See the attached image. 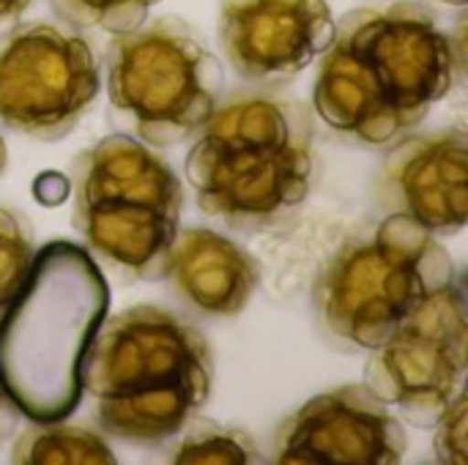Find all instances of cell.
I'll return each mask as SVG.
<instances>
[{
	"label": "cell",
	"mask_w": 468,
	"mask_h": 465,
	"mask_svg": "<svg viewBox=\"0 0 468 465\" xmlns=\"http://www.w3.org/2000/svg\"><path fill=\"white\" fill-rule=\"evenodd\" d=\"M452 38L420 3L348 11L335 22L313 104L337 134L389 145L420 126L458 77Z\"/></svg>",
	"instance_id": "1"
},
{
	"label": "cell",
	"mask_w": 468,
	"mask_h": 465,
	"mask_svg": "<svg viewBox=\"0 0 468 465\" xmlns=\"http://www.w3.org/2000/svg\"><path fill=\"white\" fill-rule=\"evenodd\" d=\"M82 392L104 433L132 444L178 436L208 403L214 354L208 340L173 312L137 304L96 329L82 367Z\"/></svg>",
	"instance_id": "2"
},
{
	"label": "cell",
	"mask_w": 468,
	"mask_h": 465,
	"mask_svg": "<svg viewBox=\"0 0 468 465\" xmlns=\"http://www.w3.org/2000/svg\"><path fill=\"white\" fill-rule=\"evenodd\" d=\"M110 307L96 260L71 241L38 255L0 315V386L30 422H63L82 397L80 367Z\"/></svg>",
	"instance_id": "3"
},
{
	"label": "cell",
	"mask_w": 468,
	"mask_h": 465,
	"mask_svg": "<svg viewBox=\"0 0 468 465\" xmlns=\"http://www.w3.org/2000/svg\"><path fill=\"white\" fill-rule=\"evenodd\" d=\"M313 137L302 101L247 93L217 104L186 156L200 211L241 230L291 217L310 195Z\"/></svg>",
	"instance_id": "4"
},
{
	"label": "cell",
	"mask_w": 468,
	"mask_h": 465,
	"mask_svg": "<svg viewBox=\"0 0 468 465\" xmlns=\"http://www.w3.org/2000/svg\"><path fill=\"white\" fill-rule=\"evenodd\" d=\"M184 208L173 167L129 134H107L74 162V227L88 249L134 280H165Z\"/></svg>",
	"instance_id": "5"
},
{
	"label": "cell",
	"mask_w": 468,
	"mask_h": 465,
	"mask_svg": "<svg viewBox=\"0 0 468 465\" xmlns=\"http://www.w3.org/2000/svg\"><path fill=\"white\" fill-rule=\"evenodd\" d=\"M452 280L455 263L433 233L389 214L356 230L329 258L313 285V304L329 337L370 351Z\"/></svg>",
	"instance_id": "6"
},
{
	"label": "cell",
	"mask_w": 468,
	"mask_h": 465,
	"mask_svg": "<svg viewBox=\"0 0 468 465\" xmlns=\"http://www.w3.org/2000/svg\"><path fill=\"white\" fill-rule=\"evenodd\" d=\"M222 66L178 16L115 33L107 47L110 115L140 143L170 148L206 126L219 104Z\"/></svg>",
	"instance_id": "7"
},
{
	"label": "cell",
	"mask_w": 468,
	"mask_h": 465,
	"mask_svg": "<svg viewBox=\"0 0 468 465\" xmlns=\"http://www.w3.org/2000/svg\"><path fill=\"white\" fill-rule=\"evenodd\" d=\"M370 351L365 386L411 425L433 428L466 378L468 321L461 280L422 299Z\"/></svg>",
	"instance_id": "8"
},
{
	"label": "cell",
	"mask_w": 468,
	"mask_h": 465,
	"mask_svg": "<svg viewBox=\"0 0 468 465\" xmlns=\"http://www.w3.org/2000/svg\"><path fill=\"white\" fill-rule=\"evenodd\" d=\"M101 88L82 36L60 25L16 27L0 44V123L33 140L66 137Z\"/></svg>",
	"instance_id": "9"
},
{
	"label": "cell",
	"mask_w": 468,
	"mask_h": 465,
	"mask_svg": "<svg viewBox=\"0 0 468 465\" xmlns=\"http://www.w3.org/2000/svg\"><path fill=\"white\" fill-rule=\"evenodd\" d=\"M406 430L365 384L307 400L274 433L271 460L282 465H392L406 455Z\"/></svg>",
	"instance_id": "10"
},
{
	"label": "cell",
	"mask_w": 468,
	"mask_h": 465,
	"mask_svg": "<svg viewBox=\"0 0 468 465\" xmlns=\"http://www.w3.org/2000/svg\"><path fill=\"white\" fill-rule=\"evenodd\" d=\"M219 47L255 85H285L326 52L335 16L326 0H219Z\"/></svg>",
	"instance_id": "11"
},
{
	"label": "cell",
	"mask_w": 468,
	"mask_h": 465,
	"mask_svg": "<svg viewBox=\"0 0 468 465\" xmlns=\"http://www.w3.org/2000/svg\"><path fill=\"white\" fill-rule=\"evenodd\" d=\"M466 145L463 129L400 140L381 164L378 203L431 233H461L468 219Z\"/></svg>",
	"instance_id": "12"
},
{
	"label": "cell",
	"mask_w": 468,
	"mask_h": 465,
	"mask_svg": "<svg viewBox=\"0 0 468 465\" xmlns=\"http://www.w3.org/2000/svg\"><path fill=\"white\" fill-rule=\"evenodd\" d=\"M167 280L200 312L230 318L250 304L258 266L228 236L189 227L178 230L170 244Z\"/></svg>",
	"instance_id": "13"
},
{
	"label": "cell",
	"mask_w": 468,
	"mask_h": 465,
	"mask_svg": "<svg viewBox=\"0 0 468 465\" xmlns=\"http://www.w3.org/2000/svg\"><path fill=\"white\" fill-rule=\"evenodd\" d=\"M11 460L19 465H112L115 458L101 436L88 428L36 422L11 444Z\"/></svg>",
	"instance_id": "14"
},
{
	"label": "cell",
	"mask_w": 468,
	"mask_h": 465,
	"mask_svg": "<svg viewBox=\"0 0 468 465\" xmlns=\"http://www.w3.org/2000/svg\"><path fill=\"white\" fill-rule=\"evenodd\" d=\"M186 436L170 449V460L184 465H250L261 463L255 441L219 422H189Z\"/></svg>",
	"instance_id": "15"
},
{
	"label": "cell",
	"mask_w": 468,
	"mask_h": 465,
	"mask_svg": "<svg viewBox=\"0 0 468 465\" xmlns=\"http://www.w3.org/2000/svg\"><path fill=\"white\" fill-rule=\"evenodd\" d=\"M159 0H49L52 11L71 27H101L107 33H129L148 19Z\"/></svg>",
	"instance_id": "16"
},
{
	"label": "cell",
	"mask_w": 468,
	"mask_h": 465,
	"mask_svg": "<svg viewBox=\"0 0 468 465\" xmlns=\"http://www.w3.org/2000/svg\"><path fill=\"white\" fill-rule=\"evenodd\" d=\"M33 260V236L27 222L8 211L0 208V315L19 291L27 269Z\"/></svg>",
	"instance_id": "17"
},
{
	"label": "cell",
	"mask_w": 468,
	"mask_h": 465,
	"mask_svg": "<svg viewBox=\"0 0 468 465\" xmlns=\"http://www.w3.org/2000/svg\"><path fill=\"white\" fill-rule=\"evenodd\" d=\"M466 392L461 389L447 411L439 417L436 430V458L439 463H466Z\"/></svg>",
	"instance_id": "18"
},
{
	"label": "cell",
	"mask_w": 468,
	"mask_h": 465,
	"mask_svg": "<svg viewBox=\"0 0 468 465\" xmlns=\"http://www.w3.org/2000/svg\"><path fill=\"white\" fill-rule=\"evenodd\" d=\"M16 408H14V403L8 400V395L3 392V386H0V447L5 444V439L11 436V430L16 428Z\"/></svg>",
	"instance_id": "19"
},
{
	"label": "cell",
	"mask_w": 468,
	"mask_h": 465,
	"mask_svg": "<svg viewBox=\"0 0 468 465\" xmlns=\"http://www.w3.org/2000/svg\"><path fill=\"white\" fill-rule=\"evenodd\" d=\"M33 0H0V30L14 25Z\"/></svg>",
	"instance_id": "20"
},
{
	"label": "cell",
	"mask_w": 468,
	"mask_h": 465,
	"mask_svg": "<svg viewBox=\"0 0 468 465\" xmlns=\"http://www.w3.org/2000/svg\"><path fill=\"white\" fill-rule=\"evenodd\" d=\"M5 162H8V151H5V143H3V137H0V173H3V167H5Z\"/></svg>",
	"instance_id": "21"
},
{
	"label": "cell",
	"mask_w": 468,
	"mask_h": 465,
	"mask_svg": "<svg viewBox=\"0 0 468 465\" xmlns=\"http://www.w3.org/2000/svg\"><path fill=\"white\" fill-rule=\"evenodd\" d=\"M441 3H447V5H466L468 0H441Z\"/></svg>",
	"instance_id": "22"
}]
</instances>
